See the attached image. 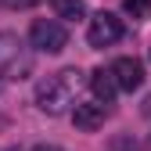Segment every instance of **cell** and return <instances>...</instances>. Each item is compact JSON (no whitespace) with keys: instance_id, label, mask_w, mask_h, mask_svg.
Segmentation results:
<instances>
[{"instance_id":"52a82bcc","label":"cell","mask_w":151,"mask_h":151,"mask_svg":"<svg viewBox=\"0 0 151 151\" xmlns=\"http://www.w3.org/2000/svg\"><path fill=\"white\" fill-rule=\"evenodd\" d=\"M90 90H93V97H97L101 104H111L115 93H119V86H115V79H111L108 68H93L90 72Z\"/></svg>"},{"instance_id":"277c9868","label":"cell","mask_w":151,"mask_h":151,"mask_svg":"<svg viewBox=\"0 0 151 151\" xmlns=\"http://www.w3.org/2000/svg\"><path fill=\"white\" fill-rule=\"evenodd\" d=\"M86 40H90V47H111V43H119L122 40V22L111 11H97L90 18Z\"/></svg>"},{"instance_id":"7c38bea8","label":"cell","mask_w":151,"mask_h":151,"mask_svg":"<svg viewBox=\"0 0 151 151\" xmlns=\"http://www.w3.org/2000/svg\"><path fill=\"white\" fill-rule=\"evenodd\" d=\"M32 151H61V147H43V144H40V147H32Z\"/></svg>"},{"instance_id":"8992f818","label":"cell","mask_w":151,"mask_h":151,"mask_svg":"<svg viewBox=\"0 0 151 151\" xmlns=\"http://www.w3.org/2000/svg\"><path fill=\"white\" fill-rule=\"evenodd\" d=\"M104 119H108V104H101V101H93V104H76V111H72V122L79 126V129H86V133L101 129Z\"/></svg>"},{"instance_id":"6da1fadb","label":"cell","mask_w":151,"mask_h":151,"mask_svg":"<svg viewBox=\"0 0 151 151\" xmlns=\"http://www.w3.org/2000/svg\"><path fill=\"white\" fill-rule=\"evenodd\" d=\"M72 76L76 72H58L36 83V108L47 115H65L72 104Z\"/></svg>"},{"instance_id":"7a4b0ae2","label":"cell","mask_w":151,"mask_h":151,"mask_svg":"<svg viewBox=\"0 0 151 151\" xmlns=\"http://www.w3.org/2000/svg\"><path fill=\"white\" fill-rule=\"evenodd\" d=\"M29 43L40 54H61L68 47V32H65L61 22H54V18H36L29 25Z\"/></svg>"},{"instance_id":"5b68a950","label":"cell","mask_w":151,"mask_h":151,"mask_svg":"<svg viewBox=\"0 0 151 151\" xmlns=\"http://www.w3.org/2000/svg\"><path fill=\"white\" fill-rule=\"evenodd\" d=\"M108 72H111V79H115L119 90H137L144 83V65L137 58H115Z\"/></svg>"},{"instance_id":"ba28073f","label":"cell","mask_w":151,"mask_h":151,"mask_svg":"<svg viewBox=\"0 0 151 151\" xmlns=\"http://www.w3.org/2000/svg\"><path fill=\"white\" fill-rule=\"evenodd\" d=\"M54 11H58V18H65V22H79L86 14V4L83 0H54Z\"/></svg>"},{"instance_id":"8fae6325","label":"cell","mask_w":151,"mask_h":151,"mask_svg":"<svg viewBox=\"0 0 151 151\" xmlns=\"http://www.w3.org/2000/svg\"><path fill=\"white\" fill-rule=\"evenodd\" d=\"M144 115H147V119H151V97H147V101H144Z\"/></svg>"},{"instance_id":"9c48e42d","label":"cell","mask_w":151,"mask_h":151,"mask_svg":"<svg viewBox=\"0 0 151 151\" xmlns=\"http://www.w3.org/2000/svg\"><path fill=\"white\" fill-rule=\"evenodd\" d=\"M122 11L129 18H147L151 14V0H122Z\"/></svg>"},{"instance_id":"30bf717a","label":"cell","mask_w":151,"mask_h":151,"mask_svg":"<svg viewBox=\"0 0 151 151\" xmlns=\"http://www.w3.org/2000/svg\"><path fill=\"white\" fill-rule=\"evenodd\" d=\"M0 4H7V7H32L36 0H0Z\"/></svg>"},{"instance_id":"4fadbf2b","label":"cell","mask_w":151,"mask_h":151,"mask_svg":"<svg viewBox=\"0 0 151 151\" xmlns=\"http://www.w3.org/2000/svg\"><path fill=\"white\" fill-rule=\"evenodd\" d=\"M147 147H151V137H147Z\"/></svg>"},{"instance_id":"3957f363","label":"cell","mask_w":151,"mask_h":151,"mask_svg":"<svg viewBox=\"0 0 151 151\" xmlns=\"http://www.w3.org/2000/svg\"><path fill=\"white\" fill-rule=\"evenodd\" d=\"M18 72H29V54L25 43L14 32H0V76L7 79H22Z\"/></svg>"}]
</instances>
